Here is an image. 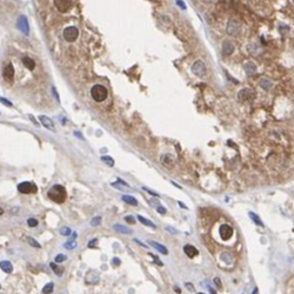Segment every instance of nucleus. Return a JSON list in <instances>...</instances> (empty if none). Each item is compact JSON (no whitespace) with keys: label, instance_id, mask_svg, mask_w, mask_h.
Returning <instances> with one entry per match:
<instances>
[{"label":"nucleus","instance_id":"obj_1","mask_svg":"<svg viewBox=\"0 0 294 294\" xmlns=\"http://www.w3.org/2000/svg\"><path fill=\"white\" fill-rule=\"evenodd\" d=\"M48 198L51 199L52 201H54L55 203H63L67 199V192L66 188L63 187L62 185H54L52 186L47 192Z\"/></svg>","mask_w":294,"mask_h":294},{"label":"nucleus","instance_id":"obj_2","mask_svg":"<svg viewBox=\"0 0 294 294\" xmlns=\"http://www.w3.org/2000/svg\"><path fill=\"white\" fill-rule=\"evenodd\" d=\"M91 96H92V98H93L94 101H97V102H101V101H103V100L107 98V96H108V91H107V88H105V86L98 84V85H94V86L92 88Z\"/></svg>","mask_w":294,"mask_h":294},{"label":"nucleus","instance_id":"obj_3","mask_svg":"<svg viewBox=\"0 0 294 294\" xmlns=\"http://www.w3.org/2000/svg\"><path fill=\"white\" fill-rule=\"evenodd\" d=\"M17 191L22 194H33L37 193V186L30 182H22L17 185Z\"/></svg>","mask_w":294,"mask_h":294},{"label":"nucleus","instance_id":"obj_4","mask_svg":"<svg viewBox=\"0 0 294 294\" xmlns=\"http://www.w3.org/2000/svg\"><path fill=\"white\" fill-rule=\"evenodd\" d=\"M192 73L194 74L195 76H198V77H205L207 74V68L205 66V63L200 61V60L195 61L193 63V66H192Z\"/></svg>","mask_w":294,"mask_h":294},{"label":"nucleus","instance_id":"obj_5","mask_svg":"<svg viewBox=\"0 0 294 294\" xmlns=\"http://www.w3.org/2000/svg\"><path fill=\"white\" fill-rule=\"evenodd\" d=\"M63 37L67 41L73 43L78 38V29L76 26H68L63 30Z\"/></svg>","mask_w":294,"mask_h":294},{"label":"nucleus","instance_id":"obj_6","mask_svg":"<svg viewBox=\"0 0 294 294\" xmlns=\"http://www.w3.org/2000/svg\"><path fill=\"white\" fill-rule=\"evenodd\" d=\"M16 26H17V29L20 30L22 33H24V35H29L30 28H29V23H28V18H26V16L21 15V16L18 17Z\"/></svg>","mask_w":294,"mask_h":294},{"label":"nucleus","instance_id":"obj_7","mask_svg":"<svg viewBox=\"0 0 294 294\" xmlns=\"http://www.w3.org/2000/svg\"><path fill=\"white\" fill-rule=\"evenodd\" d=\"M254 97H255V94H254V91L252 88H244L238 94V99L243 102H246V101H252Z\"/></svg>","mask_w":294,"mask_h":294},{"label":"nucleus","instance_id":"obj_8","mask_svg":"<svg viewBox=\"0 0 294 294\" xmlns=\"http://www.w3.org/2000/svg\"><path fill=\"white\" fill-rule=\"evenodd\" d=\"M240 31V24H239L237 21L235 20H231L229 21L228 26H226V32L230 35V36H237Z\"/></svg>","mask_w":294,"mask_h":294},{"label":"nucleus","instance_id":"obj_9","mask_svg":"<svg viewBox=\"0 0 294 294\" xmlns=\"http://www.w3.org/2000/svg\"><path fill=\"white\" fill-rule=\"evenodd\" d=\"M220 238L223 239V240H228V239L231 238L232 235H233V230H232V228L230 225L223 224V225H220Z\"/></svg>","mask_w":294,"mask_h":294},{"label":"nucleus","instance_id":"obj_10","mask_svg":"<svg viewBox=\"0 0 294 294\" xmlns=\"http://www.w3.org/2000/svg\"><path fill=\"white\" fill-rule=\"evenodd\" d=\"M70 5H71L70 0H54V6L61 13L68 12V9L70 8Z\"/></svg>","mask_w":294,"mask_h":294},{"label":"nucleus","instance_id":"obj_11","mask_svg":"<svg viewBox=\"0 0 294 294\" xmlns=\"http://www.w3.org/2000/svg\"><path fill=\"white\" fill-rule=\"evenodd\" d=\"M14 67L12 66V63H8L7 66L4 68V78L6 79V81L8 82V83H12L13 82V79H14Z\"/></svg>","mask_w":294,"mask_h":294},{"label":"nucleus","instance_id":"obj_12","mask_svg":"<svg viewBox=\"0 0 294 294\" xmlns=\"http://www.w3.org/2000/svg\"><path fill=\"white\" fill-rule=\"evenodd\" d=\"M39 121H40L41 124L44 125V126L47 129V130H51V131L55 132L54 123H53V121H52L50 117H47L46 115H40V116H39Z\"/></svg>","mask_w":294,"mask_h":294},{"label":"nucleus","instance_id":"obj_13","mask_svg":"<svg viewBox=\"0 0 294 294\" xmlns=\"http://www.w3.org/2000/svg\"><path fill=\"white\" fill-rule=\"evenodd\" d=\"M235 52V46L230 40H224L223 41V45H222V53L223 55L228 56V55H231L232 53Z\"/></svg>","mask_w":294,"mask_h":294},{"label":"nucleus","instance_id":"obj_14","mask_svg":"<svg viewBox=\"0 0 294 294\" xmlns=\"http://www.w3.org/2000/svg\"><path fill=\"white\" fill-rule=\"evenodd\" d=\"M148 245H151L153 248H155V249L158 250V252H160L161 254H163V255H168V248L165 246H163V245H161V244L156 243V241H152V240H148Z\"/></svg>","mask_w":294,"mask_h":294},{"label":"nucleus","instance_id":"obj_15","mask_svg":"<svg viewBox=\"0 0 294 294\" xmlns=\"http://www.w3.org/2000/svg\"><path fill=\"white\" fill-rule=\"evenodd\" d=\"M184 253L186 254L188 257L193 258V257L197 256L199 254V250L197 249L194 246H192V245H185V246H184Z\"/></svg>","mask_w":294,"mask_h":294},{"label":"nucleus","instance_id":"obj_16","mask_svg":"<svg viewBox=\"0 0 294 294\" xmlns=\"http://www.w3.org/2000/svg\"><path fill=\"white\" fill-rule=\"evenodd\" d=\"M160 160H161V163L164 165L165 168H173V160L171 158V155H162Z\"/></svg>","mask_w":294,"mask_h":294},{"label":"nucleus","instance_id":"obj_17","mask_svg":"<svg viewBox=\"0 0 294 294\" xmlns=\"http://www.w3.org/2000/svg\"><path fill=\"white\" fill-rule=\"evenodd\" d=\"M113 228H114L115 231L118 232V233H122V235H131V233H132V230H131V229H129V228H126V226H124V225L115 224Z\"/></svg>","mask_w":294,"mask_h":294},{"label":"nucleus","instance_id":"obj_18","mask_svg":"<svg viewBox=\"0 0 294 294\" xmlns=\"http://www.w3.org/2000/svg\"><path fill=\"white\" fill-rule=\"evenodd\" d=\"M122 200L125 202V203H128V205H130V206H138V200H137L136 198H133L132 195H128V194H124L122 195Z\"/></svg>","mask_w":294,"mask_h":294},{"label":"nucleus","instance_id":"obj_19","mask_svg":"<svg viewBox=\"0 0 294 294\" xmlns=\"http://www.w3.org/2000/svg\"><path fill=\"white\" fill-rule=\"evenodd\" d=\"M0 269L5 273H11L13 271V264L9 261H1L0 262Z\"/></svg>","mask_w":294,"mask_h":294},{"label":"nucleus","instance_id":"obj_20","mask_svg":"<svg viewBox=\"0 0 294 294\" xmlns=\"http://www.w3.org/2000/svg\"><path fill=\"white\" fill-rule=\"evenodd\" d=\"M137 218H138V220H139L140 223L141 224H144V225H146V226H148V228H152V229H156V225L152 222V220H147V218H145V217H143L141 215H138L137 216Z\"/></svg>","mask_w":294,"mask_h":294},{"label":"nucleus","instance_id":"obj_21","mask_svg":"<svg viewBox=\"0 0 294 294\" xmlns=\"http://www.w3.org/2000/svg\"><path fill=\"white\" fill-rule=\"evenodd\" d=\"M22 62L23 64L28 68L29 70H33L35 69V67H36V64H35V61H33L32 59H30L29 56H24L22 59Z\"/></svg>","mask_w":294,"mask_h":294},{"label":"nucleus","instance_id":"obj_22","mask_svg":"<svg viewBox=\"0 0 294 294\" xmlns=\"http://www.w3.org/2000/svg\"><path fill=\"white\" fill-rule=\"evenodd\" d=\"M50 267H51L52 270L55 272V275H56V276H59V277H60V276H62L63 269L60 268V267H58V265H56V263H54V262H51V263H50Z\"/></svg>","mask_w":294,"mask_h":294},{"label":"nucleus","instance_id":"obj_23","mask_svg":"<svg viewBox=\"0 0 294 294\" xmlns=\"http://www.w3.org/2000/svg\"><path fill=\"white\" fill-rule=\"evenodd\" d=\"M248 215H249V217L252 218V220H253V222L255 223V224L258 225V226H263V223H262L261 218L257 216V215H255V214L252 213V211H249V213H248Z\"/></svg>","mask_w":294,"mask_h":294},{"label":"nucleus","instance_id":"obj_24","mask_svg":"<svg viewBox=\"0 0 294 294\" xmlns=\"http://www.w3.org/2000/svg\"><path fill=\"white\" fill-rule=\"evenodd\" d=\"M63 247H64L66 249L73 250L77 247V243H76V240H69V241H67V243L63 244Z\"/></svg>","mask_w":294,"mask_h":294},{"label":"nucleus","instance_id":"obj_25","mask_svg":"<svg viewBox=\"0 0 294 294\" xmlns=\"http://www.w3.org/2000/svg\"><path fill=\"white\" fill-rule=\"evenodd\" d=\"M245 70L247 71V74L252 75V74L255 73V70H256V67H255V64H254L253 62H247L246 64H245Z\"/></svg>","mask_w":294,"mask_h":294},{"label":"nucleus","instance_id":"obj_26","mask_svg":"<svg viewBox=\"0 0 294 294\" xmlns=\"http://www.w3.org/2000/svg\"><path fill=\"white\" fill-rule=\"evenodd\" d=\"M53 290H54V284L48 283L43 287V291H41V292H43V294H51L52 292H53Z\"/></svg>","mask_w":294,"mask_h":294},{"label":"nucleus","instance_id":"obj_27","mask_svg":"<svg viewBox=\"0 0 294 294\" xmlns=\"http://www.w3.org/2000/svg\"><path fill=\"white\" fill-rule=\"evenodd\" d=\"M101 161L105 162L108 167H114V160H113V158H110V156H108V155H103V156H101Z\"/></svg>","mask_w":294,"mask_h":294},{"label":"nucleus","instance_id":"obj_28","mask_svg":"<svg viewBox=\"0 0 294 294\" xmlns=\"http://www.w3.org/2000/svg\"><path fill=\"white\" fill-rule=\"evenodd\" d=\"M28 243H29L30 246H32L33 248H40V244L37 241L36 239H33L32 237H28Z\"/></svg>","mask_w":294,"mask_h":294},{"label":"nucleus","instance_id":"obj_29","mask_svg":"<svg viewBox=\"0 0 294 294\" xmlns=\"http://www.w3.org/2000/svg\"><path fill=\"white\" fill-rule=\"evenodd\" d=\"M71 229L68 228V226H62V228L60 229V235H64V237H69L70 235H71Z\"/></svg>","mask_w":294,"mask_h":294},{"label":"nucleus","instance_id":"obj_30","mask_svg":"<svg viewBox=\"0 0 294 294\" xmlns=\"http://www.w3.org/2000/svg\"><path fill=\"white\" fill-rule=\"evenodd\" d=\"M101 220H102L101 216H96V217H93V218L90 220V224H91L92 226H98V225L101 224Z\"/></svg>","mask_w":294,"mask_h":294},{"label":"nucleus","instance_id":"obj_31","mask_svg":"<svg viewBox=\"0 0 294 294\" xmlns=\"http://www.w3.org/2000/svg\"><path fill=\"white\" fill-rule=\"evenodd\" d=\"M26 223H28V225H29L30 228H36L37 225H38V220L37 218H33V217H30V218H28V220H26Z\"/></svg>","mask_w":294,"mask_h":294},{"label":"nucleus","instance_id":"obj_32","mask_svg":"<svg viewBox=\"0 0 294 294\" xmlns=\"http://www.w3.org/2000/svg\"><path fill=\"white\" fill-rule=\"evenodd\" d=\"M67 260V255H64V254H58L56 256H55V263H62V262H64Z\"/></svg>","mask_w":294,"mask_h":294},{"label":"nucleus","instance_id":"obj_33","mask_svg":"<svg viewBox=\"0 0 294 294\" xmlns=\"http://www.w3.org/2000/svg\"><path fill=\"white\" fill-rule=\"evenodd\" d=\"M124 220L126 222V223H129V224H135V223H136V220H135V217H133L132 215H128V216H125Z\"/></svg>","mask_w":294,"mask_h":294},{"label":"nucleus","instance_id":"obj_34","mask_svg":"<svg viewBox=\"0 0 294 294\" xmlns=\"http://www.w3.org/2000/svg\"><path fill=\"white\" fill-rule=\"evenodd\" d=\"M261 86L264 90H268V88H271V83H270V81H265V79H262L261 81Z\"/></svg>","mask_w":294,"mask_h":294},{"label":"nucleus","instance_id":"obj_35","mask_svg":"<svg viewBox=\"0 0 294 294\" xmlns=\"http://www.w3.org/2000/svg\"><path fill=\"white\" fill-rule=\"evenodd\" d=\"M97 244H98V239H97V238L92 239V240H90V241H88V248H96Z\"/></svg>","mask_w":294,"mask_h":294},{"label":"nucleus","instance_id":"obj_36","mask_svg":"<svg viewBox=\"0 0 294 294\" xmlns=\"http://www.w3.org/2000/svg\"><path fill=\"white\" fill-rule=\"evenodd\" d=\"M143 190H144V191L148 192V194L153 195V197H155V198H158V197H160V195H159V193H156V192H154V191H152V190H149V188H148V187H145V186H144Z\"/></svg>","mask_w":294,"mask_h":294},{"label":"nucleus","instance_id":"obj_37","mask_svg":"<svg viewBox=\"0 0 294 294\" xmlns=\"http://www.w3.org/2000/svg\"><path fill=\"white\" fill-rule=\"evenodd\" d=\"M0 102L4 103V105H6L7 107H12V106H13V103H12L11 101H8L7 99H5V98H2V97H0Z\"/></svg>","mask_w":294,"mask_h":294},{"label":"nucleus","instance_id":"obj_38","mask_svg":"<svg viewBox=\"0 0 294 294\" xmlns=\"http://www.w3.org/2000/svg\"><path fill=\"white\" fill-rule=\"evenodd\" d=\"M156 210H158V213L161 214V215H164V214H167V209H165L163 206H161V205L156 207Z\"/></svg>","mask_w":294,"mask_h":294},{"label":"nucleus","instance_id":"obj_39","mask_svg":"<svg viewBox=\"0 0 294 294\" xmlns=\"http://www.w3.org/2000/svg\"><path fill=\"white\" fill-rule=\"evenodd\" d=\"M149 256L153 257V258H154V261H155V263H158L160 267H162V265H163V263H162V262L158 258V256H155V255H153V254H151V253H149Z\"/></svg>","mask_w":294,"mask_h":294},{"label":"nucleus","instance_id":"obj_40","mask_svg":"<svg viewBox=\"0 0 294 294\" xmlns=\"http://www.w3.org/2000/svg\"><path fill=\"white\" fill-rule=\"evenodd\" d=\"M111 262H113V264H114L115 267H118V265H121V260H120L118 257H114V258H113V261H111Z\"/></svg>","mask_w":294,"mask_h":294},{"label":"nucleus","instance_id":"obj_41","mask_svg":"<svg viewBox=\"0 0 294 294\" xmlns=\"http://www.w3.org/2000/svg\"><path fill=\"white\" fill-rule=\"evenodd\" d=\"M165 230H167L168 232H171V233H173V235H177V233H178V231H176L175 229L170 228V226H167V228H165Z\"/></svg>","mask_w":294,"mask_h":294},{"label":"nucleus","instance_id":"obj_42","mask_svg":"<svg viewBox=\"0 0 294 294\" xmlns=\"http://www.w3.org/2000/svg\"><path fill=\"white\" fill-rule=\"evenodd\" d=\"M214 283L216 284V286L218 287V288H220V287H222V283H220V278H215V279H214Z\"/></svg>","mask_w":294,"mask_h":294},{"label":"nucleus","instance_id":"obj_43","mask_svg":"<svg viewBox=\"0 0 294 294\" xmlns=\"http://www.w3.org/2000/svg\"><path fill=\"white\" fill-rule=\"evenodd\" d=\"M133 241H136V243L138 244V245H140V246L144 247V248H147V245H145V244H144V243H141V241H139L138 239H133Z\"/></svg>","mask_w":294,"mask_h":294},{"label":"nucleus","instance_id":"obj_44","mask_svg":"<svg viewBox=\"0 0 294 294\" xmlns=\"http://www.w3.org/2000/svg\"><path fill=\"white\" fill-rule=\"evenodd\" d=\"M185 286L187 287V288H188L190 291H194V286H192V284H191V283H186V284H185Z\"/></svg>","mask_w":294,"mask_h":294},{"label":"nucleus","instance_id":"obj_45","mask_svg":"<svg viewBox=\"0 0 294 294\" xmlns=\"http://www.w3.org/2000/svg\"><path fill=\"white\" fill-rule=\"evenodd\" d=\"M29 118L31 120V122H33V124H35V125H38V122H37L36 120H35V117H33L32 115H29Z\"/></svg>","mask_w":294,"mask_h":294},{"label":"nucleus","instance_id":"obj_46","mask_svg":"<svg viewBox=\"0 0 294 294\" xmlns=\"http://www.w3.org/2000/svg\"><path fill=\"white\" fill-rule=\"evenodd\" d=\"M52 91H53V94H54V97L56 98V100H58V101H60V99H59V97H58V93H56V90H55V88H52Z\"/></svg>","mask_w":294,"mask_h":294},{"label":"nucleus","instance_id":"obj_47","mask_svg":"<svg viewBox=\"0 0 294 294\" xmlns=\"http://www.w3.org/2000/svg\"><path fill=\"white\" fill-rule=\"evenodd\" d=\"M177 4L179 5V6L183 8V9H185V8H186V7H185V5L183 4V1H182V0H177Z\"/></svg>","mask_w":294,"mask_h":294},{"label":"nucleus","instance_id":"obj_48","mask_svg":"<svg viewBox=\"0 0 294 294\" xmlns=\"http://www.w3.org/2000/svg\"><path fill=\"white\" fill-rule=\"evenodd\" d=\"M173 290H175V292H176L177 294H180V293H182V291H180V288H179V287L175 286V287H173Z\"/></svg>","mask_w":294,"mask_h":294},{"label":"nucleus","instance_id":"obj_49","mask_svg":"<svg viewBox=\"0 0 294 294\" xmlns=\"http://www.w3.org/2000/svg\"><path fill=\"white\" fill-rule=\"evenodd\" d=\"M253 294H258V290H257V287H255V288H254Z\"/></svg>","mask_w":294,"mask_h":294},{"label":"nucleus","instance_id":"obj_50","mask_svg":"<svg viewBox=\"0 0 294 294\" xmlns=\"http://www.w3.org/2000/svg\"><path fill=\"white\" fill-rule=\"evenodd\" d=\"M75 136H78V137H79V138H81V139H83V137H82V135H81V133H78V132H75Z\"/></svg>","mask_w":294,"mask_h":294},{"label":"nucleus","instance_id":"obj_51","mask_svg":"<svg viewBox=\"0 0 294 294\" xmlns=\"http://www.w3.org/2000/svg\"><path fill=\"white\" fill-rule=\"evenodd\" d=\"M209 291H210V293H211V294H216V292H215V291H214L211 287H209Z\"/></svg>","mask_w":294,"mask_h":294},{"label":"nucleus","instance_id":"obj_52","mask_svg":"<svg viewBox=\"0 0 294 294\" xmlns=\"http://www.w3.org/2000/svg\"><path fill=\"white\" fill-rule=\"evenodd\" d=\"M4 211H5V210L2 209V208H1V207H0V216H1V215H2V214H4Z\"/></svg>","mask_w":294,"mask_h":294},{"label":"nucleus","instance_id":"obj_53","mask_svg":"<svg viewBox=\"0 0 294 294\" xmlns=\"http://www.w3.org/2000/svg\"><path fill=\"white\" fill-rule=\"evenodd\" d=\"M178 205H179L180 207H183V208H186V206H184V205H183V203H182V202H178Z\"/></svg>","mask_w":294,"mask_h":294},{"label":"nucleus","instance_id":"obj_54","mask_svg":"<svg viewBox=\"0 0 294 294\" xmlns=\"http://www.w3.org/2000/svg\"><path fill=\"white\" fill-rule=\"evenodd\" d=\"M0 290H1V285H0Z\"/></svg>","mask_w":294,"mask_h":294},{"label":"nucleus","instance_id":"obj_55","mask_svg":"<svg viewBox=\"0 0 294 294\" xmlns=\"http://www.w3.org/2000/svg\"><path fill=\"white\" fill-rule=\"evenodd\" d=\"M198 294H203V293H198Z\"/></svg>","mask_w":294,"mask_h":294},{"label":"nucleus","instance_id":"obj_56","mask_svg":"<svg viewBox=\"0 0 294 294\" xmlns=\"http://www.w3.org/2000/svg\"><path fill=\"white\" fill-rule=\"evenodd\" d=\"M292 1H293V4H294V0H292Z\"/></svg>","mask_w":294,"mask_h":294},{"label":"nucleus","instance_id":"obj_57","mask_svg":"<svg viewBox=\"0 0 294 294\" xmlns=\"http://www.w3.org/2000/svg\"><path fill=\"white\" fill-rule=\"evenodd\" d=\"M206 1H209V0H206Z\"/></svg>","mask_w":294,"mask_h":294}]
</instances>
